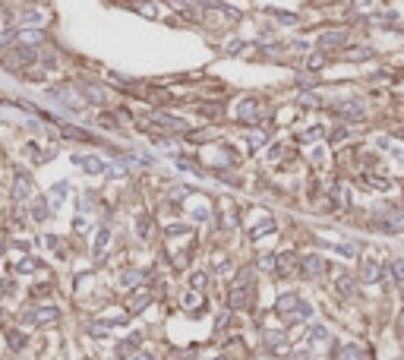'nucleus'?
<instances>
[{
	"label": "nucleus",
	"mask_w": 404,
	"mask_h": 360,
	"mask_svg": "<svg viewBox=\"0 0 404 360\" xmlns=\"http://www.w3.org/2000/svg\"><path fill=\"white\" fill-rule=\"evenodd\" d=\"M249 278H253V272L243 269V272H240V278L234 281L231 294H228V307H231V310H243V307L249 304Z\"/></svg>",
	"instance_id": "1"
},
{
	"label": "nucleus",
	"mask_w": 404,
	"mask_h": 360,
	"mask_svg": "<svg viewBox=\"0 0 404 360\" xmlns=\"http://www.w3.org/2000/svg\"><path fill=\"white\" fill-rule=\"evenodd\" d=\"M275 266H278V275H281V278H291L294 269H297V256H294V253H281V256H275Z\"/></svg>",
	"instance_id": "2"
},
{
	"label": "nucleus",
	"mask_w": 404,
	"mask_h": 360,
	"mask_svg": "<svg viewBox=\"0 0 404 360\" xmlns=\"http://www.w3.org/2000/svg\"><path fill=\"white\" fill-rule=\"evenodd\" d=\"M379 275H382V269H379L376 259H363L360 262V281H379Z\"/></svg>",
	"instance_id": "3"
},
{
	"label": "nucleus",
	"mask_w": 404,
	"mask_h": 360,
	"mask_svg": "<svg viewBox=\"0 0 404 360\" xmlns=\"http://www.w3.org/2000/svg\"><path fill=\"white\" fill-rule=\"evenodd\" d=\"M382 231H388V234H401L404 231V212H395V215H385L382 218Z\"/></svg>",
	"instance_id": "4"
},
{
	"label": "nucleus",
	"mask_w": 404,
	"mask_h": 360,
	"mask_svg": "<svg viewBox=\"0 0 404 360\" xmlns=\"http://www.w3.org/2000/svg\"><path fill=\"white\" fill-rule=\"evenodd\" d=\"M300 272L310 275V278H316V275L322 272V259H319V256H303L300 259Z\"/></svg>",
	"instance_id": "5"
},
{
	"label": "nucleus",
	"mask_w": 404,
	"mask_h": 360,
	"mask_svg": "<svg viewBox=\"0 0 404 360\" xmlns=\"http://www.w3.org/2000/svg\"><path fill=\"white\" fill-rule=\"evenodd\" d=\"M335 111H338V114H348V117H360V114H363V104H360V101H338Z\"/></svg>",
	"instance_id": "6"
},
{
	"label": "nucleus",
	"mask_w": 404,
	"mask_h": 360,
	"mask_svg": "<svg viewBox=\"0 0 404 360\" xmlns=\"http://www.w3.org/2000/svg\"><path fill=\"white\" fill-rule=\"evenodd\" d=\"M306 338H310L313 344H328V329L325 326H310V332H306Z\"/></svg>",
	"instance_id": "7"
},
{
	"label": "nucleus",
	"mask_w": 404,
	"mask_h": 360,
	"mask_svg": "<svg viewBox=\"0 0 404 360\" xmlns=\"http://www.w3.org/2000/svg\"><path fill=\"white\" fill-rule=\"evenodd\" d=\"M256 98H243L240 101V107H237V117H240V120H249V117H256Z\"/></svg>",
	"instance_id": "8"
},
{
	"label": "nucleus",
	"mask_w": 404,
	"mask_h": 360,
	"mask_svg": "<svg viewBox=\"0 0 404 360\" xmlns=\"http://www.w3.org/2000/svg\"><path fill=\"white\" fill-rule=\"evenodd\" d=\"M344 38H348L344 32H325L319 44H322V47H335V44H344Z\"/></svg>",
	"instance_id": "9"
},
{
	"label": "nucleus",
	"mask_w": 404,
	"mask_h": 360,
	"mask_svg": "<svg viewBox=\"0 0 404 360\" xmlns=\"http://www.w3.org/2000/svg\"><path fill=\"white\" fill-rule=\"evenodd\" d=\"M335 284H338V291H341L344 297H351V294H354V281L348 278V275H338V278H335Z\"/></svg>",
	"instance_id": "10"
},
{
	"label": "nucleus",
	"mask_w": 404,
	"mask_h": 360,
	"mask_svg": "<svg viewBox=\"0 0 404 360\" xmlns=\"http://www.w3.org/2000/svg\"><path fill=\"white\" fill-rule=\"evenodd\" d=\"M265 341H268L272 351H284V335H281V332H278V335H275V332H268V335H265Z\"/></svg>",
	"instance_id": "11"
},
{
	"label": "nucleus",
	"mask_w": 404,
	"mask_h": 360,
	"mask_svg": "<svg viewBox=\"0 0 404 360\" xmlns=\"http://www.w3.org/2000/svg\"><path fill=\"white\" fill-rule=\"evenodd\" d=\"M391 278L404 281V259H391Z\"/></svg>",
	"instance_id": "12"
},
{
	"label": "nucleus",
	"mask_w": 404,
	"mask_h": 360,
	"mask_svg": "<svg viewBox=\"0 0 404 360\" xmlns=\"http://www.w3.org/2000/svg\"><path fill=\"white\" fill-rule=\"evenodd\" d=\"M341 360H363V354H360V347H354V344H348L341 351Z\"/></svg>",
	"instance_id": "13"
},
{
	"label": "nucleus",
	"mask_w": 404,
	"mask_h": 360,
	"mask_svg": "<svg viewBox=\"0 0 404 360\" xmlns=\"http://www.w3.org/2000/svg\"><path fill=\"white\" fill-rule=\"evenodd\" d=\"M272 231H275V224H272V221H265L262 227H256V231H253V240H259V237H265V234H272Z\"/></svg>",
	"instance_id": "14"
},
{
	"label": "nucleus",
	"mask_w": 404,
	"mask_h": 360,
	"mask_svg": "<svg viewBox=\"0 0 404 360\" xmlns=\"http://www.w3.org/2000/svg\"><path fill=\"white\" fill-rule=\"evenodd\" d=\"M259 266H262V269H275V256H262V259H259Z\"/></svg>",
	"instance_id": "15"
},
{
	"label": "nucleus",
	"mask_w": 404,
	"mask_h": 360,
	"mask_svg": "<svg viewBox=\"0 0 404 360\" xmlns=\"http://www.w3.org/2000/svg\"><path fill=\"white\" fill-rule=\"evenodd\" d=\"M249 142H253V146H262V142H265V133H249Z\"/></svg>",
	"instance_id": "16"
},
{
	"label": "nucleus",
	"mask_w": 404,
	"mask_h": 360,
	"mask_svg": "<svg viewBox=\"0 0 404 360\" xmlns=\"http://www.w3.org/2000/svg\"><path fill=\"white\" fill-rule=\"evenodd\" d=\"M206 281H209V278H206V272H199L196 278H193V287H206Z\"/></svg>",
	"instance_id": "17"
}]
</instances>
